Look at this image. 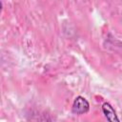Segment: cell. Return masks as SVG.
Instances as JSON below:
<instances>
[{"label": "cell", "mask_w": 122, "mask_h": 122, "mask_svg": "<svg viewBox=\"0 0 122 122\" xmlns=\"http://www.w3.org/2000/svg\"><path fill=\"white\" fill-rule=\"evenodd\" d=\"M89 110H90V104L87 101V99L80 95L76 96L72 103L71 112L74 114H84L87 113Z\"/></svg>", "instance_id": "obj_1"}, {"label": "cell", "mask_w": 122, "mask_h": 122, "mask_svg": "<svg viewBox=\"0 0 122 122\" xmlns=\"http://www.w3.org/2000/svg\"><path fill=\"white\" fill-rule=\"evenodd\" d=\"M102 112H103V113H104V115L108 121H110V122H119L120 121L116 115V112H115L113 107L110 103H108V102L103 103Z\"/></svg>", "instance_id": "obj_2"}]
</instances>
